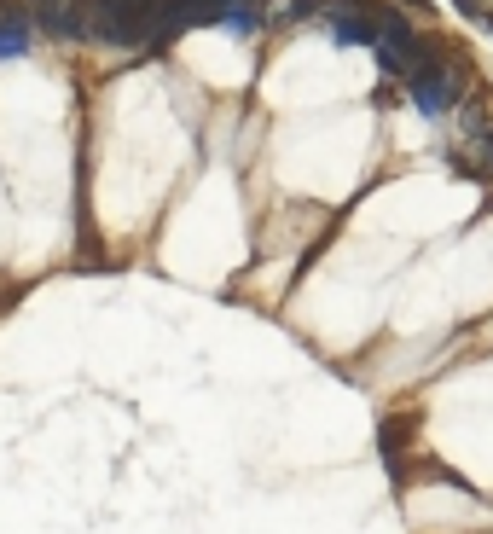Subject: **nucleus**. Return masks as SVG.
I'll return each mask as SVG.
<instances>
[{
	"label": "nucleus",
	"instance_id": "1",
	"mask_svg": "<svg viewBox=\"0 0 493 534\" xmlns=\"http://www.w3.org/2000/svg\"><path fill=\"white\" fill-rule=\"evenodd\" d=\"M36 18H41V29H53L58 41L87 36V18H82V6H76V0H36Z\"/></svg>",
	"mask_w": 493,
	"mask_h": 534
},
{
	"label": "nucleus",
	"instance_id": "2",
	"mask_svg": "<svg viewBox=\"0 0 493 534\" xmlns=\"http://www.w3.org/2000/svg\"><path fill=\"white\" fill-rule=\"evenodd\" d=\"M412 99H418V111L424 117H441V111H447V99H453V87H447V76H441V70H418V76H412Z\"/></svg>",
	"mask_w": 493,
	"mask_h": 534
},
{
	"label": "nucleus",
	"instance_id": "3",
	"mask_svg": "<svg viewBox=\"0 0 493 534\" xmlns=\"http://www.w3.org/2000/svg\"><path fill=\"white\" fill-rule=\"evenodd\" d=\"M24 46H29V18L24 12H6V18H0V58L24 53Z\"/></svg>",
	"mask_w": 493,
	"mask_h": 534
},
{
	"label": "nucleus",
	"instance_id": "4",
	"mask_svg": "<svg viewBox=\"0 0 493 534\" xmlns=\"http://www.w3.org/2000/svg\"><path fill=\"white\" fill-rule=\"evenodd\" d=\"M488 157H493V134H488Z\"/></svg>",
	"mask_w": 493,
	"mask_h": 534
}]
</instances>
